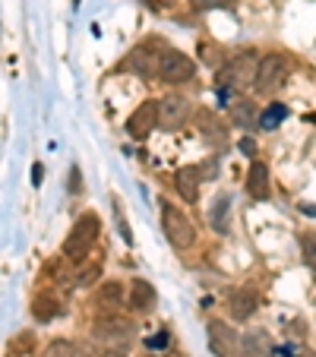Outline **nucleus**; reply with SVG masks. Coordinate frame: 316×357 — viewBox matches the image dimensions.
<instances>
[{
    "label": "nucleus",
    "instance_id": "c756f323",
    "mask_svg": "<svg viewBox=\"0 0 316 357\" xmlns=\"http://www.w3.org/2000/svg\"><path fill=\"white\" fill-rule=\"evenodd\" d=\"M101 357H127V354H121V351H117V348H108V351H105V354H101Z\"/></svg>",
    "mask_w": 316,
    "mask_h": 357
},
{
    "label": "nucleus",
    "instance_id": "6ab92c4d",
    "mask_svg": "<svg viewBox=\"0 0 316 357\" xmlns=\"http://www.w3.org/2000/svg\"><path fill=\"white\" fill-rule=\"evenodd\" d=\"M234 123L237 127H247V130H253V127H259V117H256V111H253V105L250 101H241V105H234Z\"/></svg>",
    "mask_w": 316,
    "mask_h": 357
},
{
    "label": "nucleus",
    "instance_id": "4be33fe9",
    "mask_svg": "<svg viewBox=\"0 0 316 357\" xmlns=\"http://www.w3.org/2000/svg\"><path fill=\"white\" fill-rule=\"evenodd\" d=\"M301 247H303V259H307V266L316 272V234H303Z\"/></svg>",
    "mask_w": 316,
    "mask_h": 357
},
{
    "label": "nucleus",
    "instance_id": "39448f33",
    "mask_svg": "<svg viewBox=\"0 0 316 357\" xmlns=\"http://www.w3.org/2000/svg\"><path fill=\"white\" fill-rule=\"evenodd\" d=\"M155 76L162 82H171V86H181V82H190L196 76V63L190 61L187 54H181V51H165L162 57H158V67H155Z\"/></svg>",
    "mask_w": 316,
    "mask_h": 357
},
{
    "label": "nucleus",
    "instance_id": "7c9ffc66",
    "mask_svg": "<svg viewBox=\"0 0 316 357\" xmlns=\"http://www.w3.org/2000/svg\"><path fill=\"white\" fill-rule=\"evenodd\" d=\"M155 3H158V7H162V3H171V0H155Z\"/></svg>",
    "mask_w": 316,
    "mask_h": 357
},
{
    "label": "nucleus",
    "instance_id": "5701e85b",
    "mask_svg": "<svg viewBox=\"0 0 316 357\" xmlns=\"http://www.w3.org/2000/svg\"><path fill=\"white\" fill-rule=\"evenodd\" d=\"M114 218H117V234L123 237V243H133V234H130V225H127V218H123V212H121V206H117V199H114Z\"/></svg>",
    "mask_w": 316,
    "mask_h": 357
},
{
    "label": "nucleus",
    "instance_id": "6e6552de",
    "mask_svg": "<svg viewBox=\"0 0 316 357\" xmlns=\"http://www.w3.org/2000/svg\"><path fill=\"white\" fill-rule=\"evenodd\" d=\"M95 338L98 342H105V344H123V342H130L133 338V323H127V319H121V317H101L98 323H95Z\"/></svg>",
    "mask_w": 316,
    "mask_h": 357
},
{
    "label": "nucleus",
    "instance_id": "20e7f679",
    "mask_svg": "<svg viewBox=\"0 0 316 357\" xmlns=\"http://www.w3.org/2000/svg\"><path fill=\"white\" fill-rule=\"evenodd\" d=\"M162 228H165V237H168V241L174 243L177 250L193 247V241H196V228H193V222H190V218L183 215L181 209L168 206V202L162 206Z\"/></svg>",
    "mask_w": 316,
    "mask_h": 357
},
{
    "label": "nucleus",
    "instance_id": "f03ea898",
    "mask_svg": "<svg viewBox=\"0 0 316 357\" xmlns=\"http://www.w3.org/2000/svg\"><path fill=\"white\" fill-rule=\"evenodd\" d=\"M259 61L256 51H243L237 54L231 63H225L222 73H218V89H228V92H241V89L253 86L256 82V73H259Z\"/></svg>",
    "mask_w": 316,
    "mask_h": 357
},
{
    "label": "nucleus",
    "instance_id": "412c9836",
    "mask_svg": "<svg viewBox=\"0 0 316 357\" xmlns=\"http://www.w3.org/2000/svg\"><path fill=\"white\" fill-rule=\"evenodd\" d=\"M45 357H80V348L70 344V342H54L45 351Z\"/></svg>",
    "mask_w": 316,
    "mask_h": 357
},
{
    "label": "nucleus",
    "instance_id": "a211bd4d",
    "mask_svg": "<svg viewBox=\"0 0 316 357\" xmlns=\"http://www.w3.org/2000/svg\"><path fill=\"white\" fill-rule=\"evenodd\" d=\"M61 313V303L54 301V297H47V294H41V297H35V303H32V317L38 319V323H51V319Z\"/></svg>",
    "mask_w": 316,
    "mask_h": 357
},
{
    "label": "nucleus",
    "instance_id": "c85d7f7f",
    "mask_svg": "<svg viewBox=\"0 0 316 357\" xmlns=\"http://www.w3.org/2000/svg\"><path fill=\"white\" fill-rule=\"evenodd\" d=\"M41 174H45V168H41V165H32V183L35 187L41 183Z\"/></svg>",
    "mask_w": 316,
    "mask_h": 357
},
{
    "label": "nucleus",
    "instance_id": "9d476101",
    "mask_svg": "<svg viewBox=\"0 0 316 357\" xmlns=\"http://www.w3.org/2000/svg\"><path fill=\"white\" fill-rule=\"evenodd\" d=\"M155 303H158V294H155V288L146 282V278H133L130 282V307H133L136 313H152Z\"/></svg>",
    "mask_w": 316,
    "mask_h": 357
},
{
    "label": "nucleus",
    "instance_id": "f257e3e1",
    "mask_svg": "<svg viewBox=\"0 0 316 357\" xmlns=\"http://www.w3.org/2000/svg\"><path fill=\"white\" fill-rule=\"evenodd\" d=\"M98 231H101V222L95 212H86V215L76 218V225L70 228L67 241H63V257L73 259V263H80V259L89 257V250L95 247V241H98Z\"/></svg>",
    "mask_w": 316,
    "mask_h": 357
},
{
    "label": "nucleus",
    "instance_id": "aec40b11",
    "mask_svg": "<svg viewBox=\"0 0 316 357\" xmlns=\"http://www.w3.org/2000/svg\"><path fill=\"white\" fill-rule=\"evenodd\" d=\"M285 117H288V108H285V105H269V108L259 114V130H276Z\"/></svg>",
    "mask_w": 316,
    "mask_h": 357
},
{
    "label": "nucleus",
    "instance_id": "7ed1b4c3",
    "mask_svg": "<svg viewBox=\"0 0 316 357\" xmlns=\"http://www.w3.org/2000/svg\"><path fill=\"white\" fill-rule=\"evenodd\" d=\"M288 76H291L288 57H285V54H266L259 61V73H256L253 89L259 95H276L278 89L288 82Z\"/></svg>",
    "mask_w": 316,
    "mask_h": 357
},
{
    "label": "nucleus",
    "instance_id": "f3484780",
    "mask_svg": "<svg viewBox=\"0 0 316 357\" xmlns=\"http://www.w3.org/2000/svg\"><path fill=\"white\" fill-rule=\"evenodd\" d=\"M228 215H231V199L228 196H218L212 212H209V222H212V228H216L218 234H228Z\"/></svg>",
    "mask_w": 316,
    "mask_h": 357
},
{
    "label": "nucleus",
    "instance_id": "bb28decb",
    "mask_svg": "<svg viewBox=\"0 0 316 357\" xmlns=\"http://www.w3.org/2000/svg\"><path fill=\"white\" fill-rule=\"evenodd\" d=\"M95 278H98V266H92L89 272H82V275H80V284H92Z\"/></svg>",
    "mask_w": 316,
    "mask_h": 357
},
{
    "label": "nucleus",
    "instance_id": "9b49d317",
    "mask_svg": "<svg viewBox=\"0 0 316 357\" xmlns=\"http://www.w3.org/2000/svg\"><path fill=\"white\" fill-rule=\"evenodd\" d=\"M196 123H200V133L209 146H225L228 142V130L222 127L218 117H212V111H196Z\"/></svg>",
    "mask_w": 316,
    "mask_h": 357
},
{
    "label": "nucleus",
    "instance_id": "dca6fc26",
    "mask_svg": "<svg viewBox=\"0 0 316 357\" xmlns=\"http://www.w3.org/2000/svg\"><path fill=\"white\" fill-rule=\"evenodd\" d=\"M121 303H123V288H121V282L101 284V291H98V307H101V310H105V313H114Z\"/></svg>",
    "mask_w": 316,
    "mask_h": 357
},
{
    "label": "nucleus",
    "instance_id": "423d86ee",
    "mask_svg": "<svg viewBox=\"0 0 316 357\" xmlns=\"http://www.w3.org/2000/svg\"><path fill=\"white\" fill-rule=\"evenodd\" d=\"M187 121H190V98H183V95L158 98V127L162 130H181Z\"/></svg>",
    "mask_w": 316,
    "mask_h": 357
},
{
    "label": "nucleus",
    "instance_id": "393cba45",
    "mask_svg": "<svg viewBox=\"0 0 316 357\" xmlns=\"http://www.w3.org/2000/svg\"><path fill=\"white\" fill-rule=\"evenodd\" d=\"M146 348H152V351H162V348H168V332H158V335H152V338H146Z\"/></svg>",
    "mask_w": 316,
    "mask_h": 357
},
{
    "label": "nucleus",
    "instance_id": "2eb2a0df",
    "mask_svg": "<svg viewBox=\"0 0 316 357\" xmlns=\"http://www.w3.org/2000/svg\"><path fill=\"white\" fill-rule=\"evenodd\" d=\"M200 181H202V171L200 168H181V171H177V177H174L177 193H181L187 202H196V199H200Z\"/></svg>",
    "mask_w": 316,
    "mask_h": 357
},
{
    "label": "nucleus",
    "instance_id": "a878e982",
    "mask_svg": "<svg viewBox=\"0 0 316 357\" xmlns=\"http://www.w3.org/2000/svg\"><path fill=\"white\" fill-rule=\"evenodd\" d=\"M196 10H212V7H222V0H190Z\"/></svg>",
    "mask_w": 316,
    "mask_h": 357
},
{
    "label": "nucleus",
    "instance_id": "f8f14e48",
    "mask_svg": "<svg viewBox=\"0 0 316 357\" xmlns=\"http://www.w3.org/2000/svg\"><path fill=\"white\" fill-rule=\"evenodd\" d=\"M241 348H243V354H247V357H269V354H276L272 335L266 329H250L247 335H243Z\"/></svg>",
    "mask_w": 316,
    "mask_h": 357
},
{
    "label": "nucleus",
    "instance_id": "0eeeda50",
    "mask_svg": "<svg viewBox=\"0 0 316 357\" xmlns=\"http://www.w3.org/2000/svg\"><path fill=\"white\" fill-rule=\"evenodd\" d=\"M209 348L216 357H237L241 351V335L237 329H231L228 323L216 319V323H209Z\"/></svg>",
    "mask_w": 316,
    "mask_h": 357
},
{
    "label": "nucleus",
    "instance_id": "1a4fd4ad",
    "mask_svg": "<svg viewBox=\"0 0 316 357\" xmlns=\"http://www.w3.org/2000/svg\"><path fill=\"white\" fill-rule=\"evenodd\" d=\"M155 127H158V101H142L140 108L130 114L127 133L133 136V139H146Z\"/></svg>",
    "mask_w": 316,
    "mask_h": 357
},
{
    "label": "nucleus",
    "instance_id": "ddd939ff",
    "mask_svg": "<svg viewBox=\"0 0 316 357\" xmlns=\"http://www.w3.org/2000/svg\"><path fill=\"white\" fill-rule=\"evenodd\" d=\"M231 317L234 319H250L256 313V307H259V294H256L253 288H241L231 294Z\"/></svg>",
    "mask_w": 316,
    "mask_h": 357
},
{
    "label": "nucleus",
    "instance_id": "4468645a",
    "mask_svg": "<svg viewBox=\"0 0 316 357\" xmlns=\"http://www.w3.org/2000/svg\"><path fill=\"white\" fill-rule=\"evenodd\" d=\"M247 193L253 196V199H269V168L262 162H253L247 171Z\"/></svg>",
    "mask_w": 316,
    "mask_h": 357
},
{
    "label": "nucleus",
    "instance_id": "b1692460",
    "mask_svg": "<svg viewBox=\"0 0 316 357\" xmlns=\"http://www.w3.org/2000/svg\"><path fill=\"white\" fill-rule=\"evenodd\" d=\"M202 61H206L212 70H216V67H222V51H218V47H209V45H202Z\"/></svg>",
    "mask_w": 316,
    "mask_h": 357
},
{
    "label": "nucleus",
    "instance_id": "cd10ccee",
    "mask_svg": "<svg viewBox=\"0 0 316 357\" xmlns=\"http://www.w3.org/2000/svg\"><path fill=\"white\" fill-rule=\"evenodd\" d=\"M241 149H243V155H253V152H256V142L253 139H241Z\"/></svg>",
    "mask_w": 316,
    "mask_h": 357
}]
</instances>
